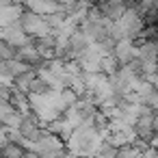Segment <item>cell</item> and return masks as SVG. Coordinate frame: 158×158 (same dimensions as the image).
Returning <instances> with one entry per match:
<instances>
[{"instance_id": "cell-4", "label": "cell", "mask_w": 158, "mask_h": 158, "mask_svg": "<svg viewBox=\"0 0 158 158\" xmlns=\"http://www.w3.org/2000/svg\"><path fill=\"white\" fill-rule=\"evenodd\" d=\"M110 54L115 56V61L119 63V67H123V65H128V63L134 61V56H136V41H130V39L115 41Z\"/></svg>"}, {"instance_id": "cell-3", "label": "cell", "mask_w": 158, "mask_h": 158, "mask_svg": "<svg viewBox=\"0 0 158 158\" xmlns=\"http://www.w3.org/2000/svg\"><path fill=\"white\" fill-rule=\"evenodd\" d=\"M15 59L22 61L24 65L33 67V69H39V67L44 65V59H41V54H39L37 46H35V39H31V41L24 44L22 48H18V50H15Z\"/></svg>"}, {"instance_id": "cell-11", "label": "cell", "mask_w": 158, "mask_h": 158, "mask_svg": "<svg viewBox=\"0 0 158 158\" xmlns=\"http://www.w3.org/2000/svg\"><path fill=\"white\" fill-rule=\"evenodd\" d=\"M117 69H119V63L115 61L113 54L102 56V61H100V74H104V76H113Z\"/></svg>"}, {"instance_id": "cell-6", "label": "cell", "mask_w": 158, "mask_h": 158, "mask_svg": "<svg viewBox=\"0 0 158 158\" xmlns=\"http://www.w3.org/2000/svg\"><path fill=\"white\" fill-rule=\"evenodd\" d=\"M93 7L98 9V13H100L104 20L117 22V20L126 13V9L130 7V2H100V5H93Z\"/></svg>"}, {"instance_id": "cell-7", "label": "cell", "mask_w": 158, "mask_h": 158, "mask_svg": "<svg viewBox=\"0 0 158 158\" xmlns=\"http://www.w3.org/2000/svg\"><path fill=\"white\" fill-rule=\"evenodd\" d=\"M24 7L22 5H13V2H0V28H7L11 24L20 22Z\"/></svg>"}, {"instance_id": "cell-5", "label": "cell", "mask_w": 158, "mask_h": 158, "mask_svg": "<svg viewBox=\"0 0 158 158\" xmlns=\"http://www.w3.org/2000/svg\"><path fill=\"white\" fill-rule=\"evenodd\" d=\"M0 41H5L7 46H11L13 50L22 48L24 44L31 41V37H26V33L22 31L20 24H11L7 28H0Z\"/></svg>"}, {"instance_id": "cell-9", "label": "cell", "mask_w": 158, "mask_h": 158, "mask_svg": "<svg viewBox=\"0 0 158 158\" xmlns=\"http://www.w3.org/2000/svg\"><path fill=\"white\" fill-rule=\"evenodd\" d=\"M9 106L18 113V115H28L31 113V108H28V95L26 93H22V91H18L15 87H11V95H9Z\"/></svg>"}, {"instance_id": "cell-1", "label": "cell", "mask_w": 158, "mask_h": 158, "mask_svg": "<svg viewBox=\"0 0 158 158\" xmlns=\"http://www.w3.org/2000/svg\"><path fill=\"white\" fill-rule=\"evenodd\" d=\"M143 31H145L143 18L136 13V9H134L132 2H130V7L126 9V13H123L117 22H113V26H110V35H113L115 41H121V39L136 41V39L143 35Z\"/></svg>"}, {"instance_id": "cell-2", "label": "cell", "mask_w": 158, "mask_h": 158, "mask_svg": "<svg viewBox=\"0 0 158 158\" xmlns=\"http://www.w3.org/2000/svg\"><path fill=\"white\" fill-rule=\"evenodd\" d=\"M18 24L22 26V31H24L26 37H31V39H41V37L50 35V28H48V24H46V18L35 15V13L26 11V9L22 11Z\"/></svg>"}, {"instance_id": "cell-12", "label": "cell", "mask_w": 158, "mask_h": 158, "mask_svg": "<svg viewBox=\"0 0 158 158\" xmlns=\"http://www.w3.org/2000/svg\"><path fill=\"white\" fill-rule=\"evenodd\" d=\"M26 149L22 145H15V143H7L0 152V158H24Z\"/></svg>"}, {"instance_id": "cell-13", "label": "cell", "mask_w": 158, "mask_h": 158, "mask_svg": "<svg viewBox=\"0 0 158 158\" xmlns=\"http://www.w3.org/2000/svg\"><path fill=\"white\" fill-rule=\"evenodd\" d=\"M7 69H9V74L13 76V80H15L18 76L26 74V72H28V69H33V67L24 65V63H22V61H18V59H11V61H7Z\"/></svg>"}, {"instance_id": "cell-10", "label": "cell", "mask_w": 158, "mask_h": 158, "mask_svg": "<svg viewBox=\"0 0 158 158\" xmlns=\"http://www.w3.org/2000/svg\"><path fill=\"white\" fill-rule=\"evenodd\" d=\"M35 76H37V69H28L26 74H22V76H18V78L13 80V87H15L18 91H22V93L28 95V87H31V82H33Z\"/></svg>"}, {"instance_id": "cell-8", "label": "cell", "mask_w": 158, "mask_h": 158, "mask_svg": "<svg viewBox=\"0 0 158 158\" xmlns=\"http://www.w3.org/2000/svg\"><path fill=\"white\" fill-rule=\"evenodd\" d=\"M26 11L35 13V15H41V18H48V15H54V13H61V2H50V0H39V2H26L22 5Z\"/></svg>"}, {"instance_id": "cell-15", "label": "cell", "mask_w": 158, "mask_h": 158, "mask_svg": "<svg viewBox=\"0 0 158 158\" xmlns=\"http://www.w3.org/2000/svg\"><path fill=\"white\" fill-rule=\"evenodd\" d=\"M152 132L158 134V113H154V117H152Z\"/></svg>"}, {"instance_id": "cell-16", "label": "cell", "mask_w": 158, "mask_h": 158, "mask_svg": "<svg viewBox=\"0 0 158 158\" xmlns=\"http://www.w3.org/2000/svg\"><path fill=\"white\" fill-rule=\"evenodd\" d=\"M154 74H156V76H158V63H156V69H154Z\"/></svg>"}, {"instance_id": "cell-14", "label": "cell", "mask_w": 158, "mask_h": 158, "mask_svg": "<svg viewBox=\"0 0 158 158\" xmlns=\"http://www.w3.org/2000/svg\"><path fill=\"white\" fill-rule=\"evenodd\" d=\"M11 59H15V50L11 48V46H7L5 41H0V61H11Z\"/></svg>"}]
</instances>
